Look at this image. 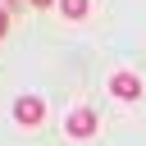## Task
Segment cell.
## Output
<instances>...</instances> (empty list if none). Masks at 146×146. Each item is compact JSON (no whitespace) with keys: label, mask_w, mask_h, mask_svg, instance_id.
<instances>
[{"label":"cell","mask_w":146,"mask_h":146,"mask_svg":"<svg viewBox=\"0 0 146 146\" xmlns=\"http://www.w3.org/2000/svg\"><path fill=\"white\" fill-rule=\"evenodd\" d=\"M14 119H18L23 128H36V123L46 119V100H41V96H18V100H14Z\"/></svg>","instance_id":"obj_1"},{"label":"cell","mask_w":146,"mask_h":146,"mask_svg":"<svg viewBox=\"0 0 146 146\" xmlns=\"http://www.w3.org/2000/svg\"><path fill=\"white\" fill-rule=\"evenodd\" d=\"M64 132L73 137V141H87V137H96V114L82 105V110H73L68 119H64Z\"/></svg>","instance_id":"obj_2"},{"label":"cell","mask_w":146,"mask_h":146,"mask_svg":"<svg viewBox=\"0 0 146 146\" xmlns=\"http://www.w3.org/2000/svg\"><path fill=\"white\" fill-rule=\"evenodd\" d=\"M110 96L137 100V96H141V78H137V73H114V78H110Z\"/></svg>","instance_id":"obj_3"},{"label":"cell","mask_w":146,"mask_h":146,"mask_svg":"<svg viewBox=\"0 0 146 146\" xmlns=\"http://www.w3.org/2000/svg\"><path fill=\"white\" fill-rule=\"evenodd\" d=\"M59 14H64L68 23H78V18H87V0H59Z\"/></svg>","instance_id":"obj_4"},{"label":"cell","mask_w":146,"mask_h":146,"mask_svg":"<svg viewBox=\"0 0 146 146\" xmlns=\"http://www.w3.org/2000/svg\"><path fill=\"white\" fill-rule=\"evenodd\" d=\"M27 5H32V9H50L55 0H27Z\"/></svg>","instance_id":"obj_5"},{"label":"cell","mask_w":146,"mask_h":146,"mask_svg":"<svg viewBox=\"0 0 146 146\" xmlns=\"http://www.w3.org/2000/svg\"><path fill=\"white\" fill-rule=\"evenodd\" d=\"M5 32H9V14L0 9V36H5Z\"/></svg>","instance_id":"obj_6"}]
</instances>
